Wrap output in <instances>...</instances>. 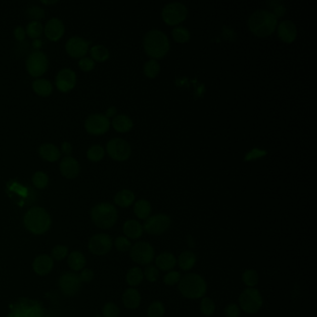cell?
I'll use <instances>...</instances> for the list:
<instances>
[{"mask_svg":"<svg viewBox=\"0 0 317 317\" xmlns=\"http://www.w3.org/2000/svg\"><path fill=\"white\" fill-rule=\"evenodd\" d=\"M248 28L258 37H267L276 31L277 17L270 11L259 10L253 12L248 21Z\"/></svg>","mask_w":317,"mask_h":317,"instance_id":"obj_1","label":"cell"},{"mask_svg":"<svg viewBox=\"0 0 317 317\" xmlns=\"http://www.w3.org/2000/svg\"><path fill=\"white\" fill-rule=\"evenodd\" d=\"M143 44L145 52L153 59L164 57L170 49L167 35L157 29L151 30L144 35Z\"/></svg>","mask_w":317,"mask_h":317,"instance_id":"obj_2","label":"cell"},{"mask_svg":"<svg viewBox=\"0 0 317 317\" xmlns=\"http://www.w3.org/2000/svg\"><path fill=\"white\" fill-rule=\"evenodd\" d=\"M23 222L27 230L34 235H43L50 229L52 219L45 208L35 207L30 208L24 215Z\"/></svg>","mask_w":317,"mask_h":317,"instance_id":"obj_3","label":"cell"},{"mask_svg":"<svg viewBox=\"0 0 317 317\" xmlns=\"http://www.w3.org/2000/svg\"><path fill=\"white\" fill-rule=\"evenodd\" d=\"M207 282L198 274L191 273L182 277L179 282V290L187 299H199L207 292Z\"/></svg>","mask_w":317,"mask_h":317,"instance_id":"obj_4","label":"cell"},{"mask_svg":"<svg viewBox=\"0 0 317 317\" xmlns=\"http://www.w3.org/2000/svg\"><path fill=\"white\" fill-rule=\"evenodd\" d=\"M93 223L101 229H110L116 223L118 213L115 206L110 203H99L90 212Z\"/></svg>","mask_w":317,"mask_h":317,"instance_id":"obj_5","label":"cell"},{"mask_svg":"<svg viewBox=\"0 0 317 317\" xmlns=\"http://www.w3.org/2000/svg\"><path fill=\"white\" fill-rule=\"evenodd\" d=\"M263 299L258 289L253 288H247L239 296L240 309L249 314L256 313L261 309Z\"/></svg>","mask_w":317,"mask_h":317,"instance_id":"obj_6","label":"cell"},{"mask_svg":"<svg viewBox=\"0 0 317 317\" xmlns=\"http://www.w3.org/2000/svg\"><path fill=\"white\" fill-rule=\"evenodd\" d=\"M187 15V8L180 2L168 3L163 8L161 12L162 19L167 25H177L183 23Z\"/></svg>","mask_w":317,"mask_h":317,"instance_id":"obj_7","label":"cell"},{"mask_svg":"<svg viewBox=\"0 0 317 317\" xmlns=\"http://www.w3.org/2000/svg\"><path fill=\"white\" fill-rule=\"evenodd\" d=\"M108 156L115 161H126L131 156V146L126 140L114 138L106 145Z\"/></svg>","mask_w":317,"mask_h":317,"instance_id":"obj_8","label":"cell"},{"mask_svg":"<svg viewBox=\"0 0 317 317\" xmlns=\"http://www.w3.org/2000/svg\"><path fill=\"white\" fill-rule=\"evenodd\" d=\"M155 248L150 243L139 241L130 248V258L134 262L146 265L150 264L155 258Z\"/></svg>","mask_w":317,"mask_h":317,"instance_id":"obj_9","label":"cell"},{"mask_svg":"<svg viewBox=\"0 0 317 317\" xmlns=\"http://www.w3.org/2000/svg\"><path fill=\"white\" fill-rule=\"evenodd\" d=\"M171 226V218L167 214H156L146 219L144 222V230L152 236H160L167 232Z\"/></svg>","mask_w":317,"mask_h":317,"instance_id":"obj_10","label":"cell"},{"mask_svg":"<svg viewBox=\"0 0 317 317\" xmlns=\"http://www.w3.org/2000/svg\"><path fill=\"white\" fill-rule=\"evenodd\" d=\"M49 68V60L42 52H32L26 60V69L29 75L33 77H40Z\"/></svg>","mask_w":317,"mask_h":317,"instance_id":"obj_11","label":"cell"},{"mask_svg":"<svg viewBox=\"0 0 317 317\" xmlns=\"http://www.w3.org/2000/svg\"><path fill=\"white\" fill-rule=\"evenodd\" d=\"M109 119L104 115L101 114H94L86 117L85 121V128L86 132L94 135V136H101L104 135L109 130Z\"/></svg>","mask_w":317,"mask_h":317,"instance_id":"obj_12","label":"cell"},{"mask_svg":"<svg viewBox=\"0 0 317 317\" xmlns=\"http://www.w3.org/2000/svg\"><path fill=\"white\" fill-rule=\"evenodd\" d=\"M112 247L113 240L106 234L94 235L88 242L89 251L96 256H104L108 253L112 249Z\"/></svg>","mask_w":317,"mask_h":317,"instance_id":"obj_13","label":"cell"},{"mask_svg":"<svg viewBox=\"0 0 317 317\" xmlns=\"http://www.w3.org/2000/svg\"><path fill=\"white\" fill-rule=\"evenodd\" d=\"M79 276L75 273H66L59 279V288L64 294L74 296L77 294L81 288Z\"/></svg>","mask_w":317,"mask_h":317,"instance_id":"obj_14","label":"cell"},{"mask_svg":"<svg viewBox=\"0 0 317 317\" xmlns=\"http://www.w3.org/2000/svg\"><path fill=\"white\" fill-rule=\"evenodd\" d=\"M90 41L86 40L79 36H73L68 39L65 45L67 54L73 58L85 57L89 51Z\"/></svg>","mask_w":317,"mask_h":317,"instance_id":"obj_15","label":"cell"},{"mask_svg":"<svg viewBox=\"0 0 317 317\" xmlns=\"http://www.w3.org/2000/svg\"><path fill=\"white\" fill-rule=\"evenodd\" d=\"M55 85L58 90L61 93H69L74 89L76 85V75L75 72L69 68L61 70L55 78Z\"/></svg>","mask_w":317,"mask_h":317,"instance_id":"obj_16","label":"cell"},{"mask_svg":"<svg viewBox=\"0 0 317 317\" xmlns=\"http://www.w3.org/2000/svg\"><path fill=\"white\" fill-rule=\"evenodd\" d=\"M60 171L66 179H75L80 172V166L78 161L72 156H65L59 165Z\"/></svg>","mask_w":317,"mask_h":317,"instance_id":"obj_17","label":"cell"},{"mask_svg":"<svg viewBox=\"0 0 317 317\" xmlns=\"http://www.w3.org/2000/svg\"><path fill=\"white\" fill-rule=\"evenodd\" d=\"M64 32L65 27L64 23L58 18L51 19L44 27V34L47 38L53 42L60 40L64 36Z\"/></svg>","mask_w":317,"mask_h":317,"instance_id":"obj_18","label":"cell"},{"mask_svg":"<svg viewBox=\"0 0 317 317\" xmlns=\"http://www.w3.org/2000/svg\"><path fill=\"white\" fill-rule=\"evenodd\" d=\"M277 34L283 42L290 44L297 38V27L291 21H283L277 26Z\"/></svg>","mask_w":317,"mask_h":317,"instance_id":"obj_19","label":"cell"},{"mask_svg":"<svg viewBox=\"0 0 317 317\" xmlns=\"http://www.w3.org/2000/svg\"><path fill=\"white\" fill-rule=\"evenodd\" d=\"M33 269L38 276L49 275L53 269V259L49 255H39L33 262Z\"/></svg>","mask_w":317,"mask_h":317,"instance_id":"obj_20","label":"cell"},{"mask_svg":"<svg viewBox=\"0 0 317 317\" xmlns=\"http://www.w3.org/2000/svg\"><path fill=\"white\" fill-rule=\"evenodd\" d=\"M38 154L45 161L56 162L61 158V151L56 145L52 144H43L38 148Z\"/></svg>","mask_w":317,"mask_h":317,"instance_id":"obj_21","label":"cell"},{"mask_svg":"<svg viewBox=\"0 0 317 317\" xmlns=\"http://www.w3.org/2000/svg\"><path fill=\"white\" fill-rule=\"evenodd\" d=\"M122 301L123 304L127 309L134 310L137 309L139 306L141 305L142 302V297L137 289L135 288H128L124 294L122 296Z\"/></svg>","mask_w":317,"mask_h":317,"instance_id":"obj_22","label":"cell"},{"mask_svg":"<svg viewBox=\"0 0 317 317\" xmlns=\"http://www.w3.org/2000/svg\"><path fill=\"white\" fill-rule=\"evenodd\" d=\"M177 264L176 257L170 252H163L156 258V265L161 271H170Z\"/></svg>","mask_w":317,"mask_h":317,"instance_id":"obj_23","label":"cell"},{"mask_svg":"<svg viewBox=\"0 0 317 317\" xmlns=\"http://www.w3.org/2000/svg\"><path fill=\"white\" fill-rule=\"evenodd\" d=\"M123 232L130 239H138L143 236L144 227L135 219L127 220L123 226Z\"/></svg>","mask_w":317,"mask_h":317,"instance_id":"obj_24","label":"cell"},{"mask_svg":"<svg viewBox=\"0 0 317 317\" xmlns=\"http://www.w3.org/2000/svg\"><path fill=\"white\" fill-rule=\"evenodd\" d=\"M112 127H114V129L117 132H128L132 129L133 121L127 115H116L112 121Z\"/></svg>","mask_w":317,"mask_h":317,"instance_id":"obj_25","label":"cell"},{"mask_svg":"<svg viewBox=\"0 0 317 317\" xmlns=\"http://www.w3.org/2000/svg\"><path fill=\"white\" fill-rule=\"evenodd\" d=\"M135 200V195L132 191L128 189L119 191L115 196V204L120 208H128L133 204Z\"/></svg>","mask_w":317,"mask_h":317,"instance_id":"obj_26","label":"cell"},{"mask_svg":"<svg viewBox=\"0 0 317 317\" xmlns=\"http://www.w3.org/2000/svg\"><path fill=\"white\" fill-rule=\"evenodd\" d=\"M67 263L71 270L75 271H82L86 266V259L84 254L79 251H73L68 256Z\"/></svg>","mask_w":317,"mask_h":317,"instance_id":"obj_27","label":"cell"},{"mask_svg":"<svg viewBox=\"0 0 317 317\" xmlns=\"http://www.w3.org/2000/svg\"><path fill=\"white\" fill-rule=\"evenodd\" d=\"M196 260L197 259L196 254L190 250H186L179 255L178 264L183 271H189L195 267Z\"/></svg>","mask_w":317,"mask_h":317,"instance_id":"obj_28","label":"cell"},{"mask_svg":"<svg viewBox=\"0 0 317 317\" xmlns=\"http://www.w3.org/2000/svg\"><path fill=\"white\" fill-rule=\"evenodd\" d=\"M32 88L38 96L48 97L52 93L53 87L52 83L47 79H36L32 84Z\"/></svg>","mask_w":317,"mask_h":317,"instance_id":"obj_29","label":"cell"},{"mask_svg":"<svg viewBox=\"0 0 317 317\" xmlns=\"http://www.w3.org/2000/svg\"><path fill=\"white\" fill-rule=\"evenodd\" d=\"M152 207L150 202L145 199H140L134 205V213L140 219H146L149 218Z\"/></svg>","mask_w":317,"mask_h":317,"instance_id":"obj_30","label":"cell"},{"mask_svg":"<svg viewBox=\"0 0 317 317\" xmlns=\"http://www.w3.org/2000/svg\"><path fill=\"white\" fill-rule=\"evenodd\" d=\"M90 56L94 62L104 63L108 60L110 56L109 51L104 45H95L90 49Z\"/></svg>","mask_w":317,"mask_h":317,"instance_id":"obj_31","label":"cell"},{"mask_svg":"<svg viewBox=\"0 0 317 317\" xmlns=\"http://www.w3.org/2000/svg\"><path fill=\"white\" fill-rule=\"evenodd\" d=\"M144 277V271L139 267H134L127 271L126 280L130 287H137L143 282Z\"/></svg>","mask_w":317,"mask_h":317,"instance_id":"obj_32","label":"cell"},{"mask_svg":"<svg viewBox=\"0 0 317 317\" xmlns=\"http://www.w3.org/2000/svg\"><path fill=\"white\" fill-rule=\"evenodd\" d=\"M25 33L30 38L39 39V37L44 33V27L39 22L32 21L31 23H28L26 30H25Z\"/></svg>","mask_w":317,"mask_h":317,"instance_id":"obj_33","label":"cell"},{"mask_svg":"<svg viewBox=\"0 0 317 317\" xmlns=\"http://www.w3.org/2000/svg\"><path fill=\"white\" fill-rule=\"evenodd\" d=\"M144 75H146L149 78H155L160 73V65L158 64V62L152 59L150 61L146 62L144 65Z\"/></svg>","mask_w":317,"mask_h":317,"instance_id":"obj_34","label":"cell"},{"mask_svg":"<svg viewBox=\"0 0 317 317\" xmlns=\"http://www.w3.org/2000/svg\"><path fill=\"white\" fill-rule=\"evenodd\" d=\"M173 39L179 44H185L190 40V32L184 26H178L172 30Z\"/></svg>","mask_w":317,"mask_h":317,"instance_id":"obj_35","label":"cell"},{"mask_svg":"<svg viewBox=\"0 0 317 317\" xmlns=\"http://www.w3.org/2000/svg\"><path fill=\"white\" fill-rule=\"evenodd\" d=\"M105 155V150L104 147L101 145H93L92 147L88 148V150L86 152V156L87 159L92 162L101 161L104 157Z\"/></svg>","mask_w":317,"mask_h":317,"instance_id":"obj_36","label":"cell"},{"mask_svg":"<svg viewBox=\"0 0 317 317\" xmlns=\"http://www.w3.org/2000/svg\"><path fill=\"white\" fill-rule=\"evenodd\" d=\"M243 282L248 287H255L259 283V275L253 269H247L242 274Z\"/></svg>","mask_w":317,"mask_h":317,"instance_id":"obj_37","label":"cell"},{"mask_svg":"<svg viewBox=\"0 0 317 317\" xmlns=\"http://www.w3.org/2000/svg\"><path fill=\"white\" fill-rule=\"evenodd\" d=\"M165 314V306L161 301H154L147 310L148 317H163Z\"/></svg>","mask_w":317,"mask_h":317,"instance_id":"obj_38","label":"cell"},{"mask_svg":"<svg viewBox=\"0 0 317 317\" xmlns=\"http://www.w3.org/2000/svg\"><path fill=\"white\" fill-rule=\"evenodd\" d=\"M32 183L38 189H44L49 185V177L43 171H37L32 178Z\"/></svg>","mask_w":317,"mask_h":317,"instance_id":"obj_39","label":"cell"},{"mask_svg":"<svg viewBox=\"0 0 317 317\" xmlns=\"http://www.w3.org/2000/svg\"><path fill=\"white\" fill-rule=\"evenodd\" d=\"M200 311L206 316L212 315L216 311V305L213 300L209 298H204L200 303Z\"/></svg>","mask_w":317,"mask_h":317,"instance_id":"obj_40","label":"cell"},{"mask_svg":"<svg viewBox=\"0 0 317 317\" xmlns=\"http://www.w3.org/2000/svg\"><path fill=\"white\" fill-rule=\"evenodd\" d=\"M68 255V248L63 245H58L56 247H54L52 251V259L55 260H63L65 259Z\"/></svg>","mask_w":317,"mask_h":317,"instance_id":"obj_41","label":"cell"},{"mask_svg":"<svg viewBox=\"0 0 317 317\" xmlns=\"http://www.w3.org/2000/svg\"><path fill=\"white\" fill-rule=\"evenodd\" d=\"M120 310L118 306L114 302H107L103 308V314L104 317H118Z\"/></svg>","mask_w":317,"mask_h":317,"instance_id":"obj_42","label":"cell"},{"mask_svg":"<svg viewBox=\"0 0 317 317\" xmlns=\"http://www.w3.org/2000/svg\"><path fill=\"white\" fill-rule=\"evenodd\" d=\"M115 246L116 249L120 252H127L131 248V242L127 237H119L115 239Z\"/></svg>","mask_w":317,"mask_h":317,"instance_id":"obj_43","label":"cell"},{"mask_svg":"<svg viewBox=\"0 0 317 317\" xmlns=\"http://www.w3.org/2000/svg\"><path fill=\"white\" fill-rule=\"evenodd\" d=\"M144 277L149 282H156L159 278V270L156 268V266H146L144 270Z\"/></svg>","mask_w":317,"mask_h":317,"instance_id":"obj_44","label":"cell"},{"mask_svg":"<svg viewBox=\"0 0 317 317\" xmlns=\"http://www.w3.org/2000/svg\"><path fill=\"white\" fill-rule=\"evenodd\" d=\"M27 15L29 18L33 19V21H39L45 16V11L41 7L32 6L30 7L27 11Z\"/></svg>","mask_w":317,"mask_h":317,"instance_id":"obj_45","label":"cell"},{"mask_svg":"<svg viewBox=\"0 0 317 317\" xmlns=\"http://www.w3.org/2000/svg\"><path fill=\"white\" fill-rule=\"evenodd\" d=\"M180 278H182V275L179 271H170L167 273L163 280L167 286H174L177 283L179 282Z\"/></svg>","mask_w":317,"mask_h":317,"instance_id":"obj_46","label":"cell"},{"mask_svg":"<svg viewBox=\"0 0 317 317\" xmlns=\"http://www.w3.org/2000/svg\"><path fill=\"white\" fill-rule=\"evenodd\" d=\"M78 65H79V67H80V69L83 71V72H90V71H93L94 69V67H95V62L93 61L92 58L88 57H83L81 58L80 60H79V62H78Z\"/></svg>","mask_w":317,"mask_h":317,"instance_id":"obj_47","label":"cell"},{"mask_svg":"<svg viewBox=\"0 0 317 317\" xmlns=\"http://www.w3.org/2000/svg\"><path fill=\"white\" fill-rule=\"evenodd\" d=\"M269 5L274 9V14L278 17H282L284 14L286 13V8L283 5L281 2L279 1H270Z\"/></svg>","mask_w":317,"mask_h":317,"instance_id":"obj_48","label":"cell"},{"mask_svg":"<svg viewBox=\"0 0 317 317\" xmlns=\"http://www.w3.org/2000/svg\"><path fill=\"white\" fill-rule=\"evenodd\" d=\"M224 313L226 317H239L240 308L236 303H230L225 307Z\"/></svg>","mask_w":317,"mask_h":317,"instance_id":"obj_49","label":"cell"},{"mask_svg":"<svg viewBox=\"0 0 317 317\" xmlns=\"http://www.w3.org/2000/svg\"><path fill=\"white\" fill-rule=\"evenodd\" d=\"M94 277V273L90 269H83L79 275L81 282H90Z\"/></svg>","mask_w":317,"mask_h":317,"instance_id":"obj_50","label":"cell"},{"mask_svg":"<svg viewBox=\"0 0 317 317\" xmlns=\"http://www.w3.org/2000/svg\"><path fill=\"white\" fill-rule=\"evenodd\" d=\"M13 35H14V37L16 40L21 42V41L24 40L26 33H25V30L22 26H17L13 31Z\"/></svg>","mask_w":317,"mask_h":317,"instance_id":"obj_51","label":"cell"},{"mask_svg":"<svg viewBox=\"0 0 317 317\" xmlns=\"http://www.w3.org/2000/svg\"><path fill=\"white\" fill-rule=\"evenodd\" d=\"M266 155V152L264 151H260L259 149H254L251 151L249 154H248L247 157H246V160H252L254 158H257V157H261V156Z\"/></svg>","mask_w":317,"mask_h":317,"instance_id":"obj_52","label":"cell"},{"mask_svg":"<svg viewBox=\"0 0 317 317\" xmlns=\"http://www.w3.org/2000/svg\"><path fill=\"white\" fill-rule=\"evenodd\" d=\"M62 152L64 153L65 156H71V154L73 152L72 144L68 142H64V144H62Z\"/></svg>","mask_w":317,"mask_h":317,"instance_id":"obj_53","label":"cell"},{"mask_svg":"<svg viewBox=\"0 0 317 317\" xmlns=\"http://www.w3.org/2000/svg\"><path fill=\"white\" fill-rule=\"evenodd\" d=\"M116 113H117L116 107H115V106H110L109 108L106 110L105 115H104L109 119V118H112V117H115Z\"/></svg>","mask_w":317,"mask_h":317,"instance_id":"obj_54","label":"cell"},{"mask_svg":"<svg viewBox=\"0 0 317 317\" xmlns=\"http://www.w3.org/2000/svg\"><path fill=\"white\" fill-rule=\"evenodd\" d=\"M42 45H43V42L40 39H34V41H33V47L36 50L40 49Z\"/></svg>","mask_w":317,"mask_h":317,"instance_id":"obj_55","label":"cell"},{"mask_svg":"<svg viewBox=\"0 0 317 317\" xmlns=\"http://www.w3.org/2000/svg\"><path fill=\"white\" fill-rule=\"evenodd\" d=\"M43 4H46V5H50V4H55L57 3V1H42Z\"/></svg>","mask_w":317,"mask_h":317,"instance_id":"obj_56","label":"cell"}]
</instances>
